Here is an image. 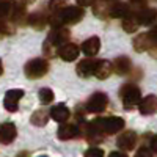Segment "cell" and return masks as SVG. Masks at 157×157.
I'll use <instances>...</instances> for the list:
<instances>
[{"instance_id":"cell-5","label":"cell","mask_w":157,"mask_h":157,"mask_svg":"<svg viewBox=\"0 0 157 157\" xmlns=\"http://www.w3.org/2000/svg\"><path fill=\"white\" fill-rule=\"evenodd\" d=\"M109 105V98L107 94H104V93H94V94H91L85 104V110L90 112V113H102L104 110L107 109Z\"/></svg>"},{"instance_id":"cell-30","label":"cell","mask_w":157,"mask_h":157,"mask_svg":"<svg viewBox=\"0 0 157 157\" xmlns=\"http://www.w3.org/2000/svg\"><path fill=\"white\" fill-rule=\"evenodd\" d=\"M135 157H152V151L149 149V148H140L138 151H137V154H135Z\"/></svg>"},{"instance_id":"cell-23","label":"cell","mask_w":157,"mask_h":157,"mask_svg":"<svg viewBox=\"0 0 157 157\" xmlns=\"http://www.w3.org/2000/svg\"><path fill=\"white\" fill-rule=\"evenodd\" d=\"M110 5L112 2L109 0H96L93 3V13L98 17H109V11H110Z\"/></svg>"},{"instance_id":"cell-26","label":"cell","mask_w":157,"mask_h":157,"mask_svg":"<svg viewBox=\"0 0 157 157\" xmlns=\"http://www.w3.org/2000/svg\"><path fill=\"white\" fill-rule=\"evenodd\" d=\"M13 2L10 0H0V21H6L11 14Z\"/></svg>"},{"instance_id":"cell-13","label":"cell","mask_w":157,"mask_h":157,"mask_svg":"<svg viewBox=\"0 0 157 157\" xmlns=\"http://www.w3.org/2000/svg\"><path fill=\"white\" fill-rule=\"evenodd\" d=\"M132 11V6L129 3H124V2H112L110 5V11H109V16L110 17H115V19H123L126 17L129 13Z\"/></svg>"},{"instance_id":"cell-10","label":"cell","mask_w":157,"mask_h":157,"mask_svg":"<svg viewBox=\"0 0 157 157\" xmlns=\"http://www.w3.org/2000/svg\"><path fill=\"white\" fill-rule=\"evenodd\" d=\"M17 137V129L13 123H2L0 124V141L3 145H10L16 140Z\"/></svg>"},{"instance_id":"cell-34","label":"cell","mask_w":157,"mask_h":157,"mask_svg":"<svg viewBox=\"0 0 157 157\" xmlns=\"http://www.w3.org/2000/svg\"><path fill=\"white\" fill-rule=\"evenodd\" d=\"M2 72H3V64H2V60H0V75H2Z\"/></svg>"},{"instance_id":"cell-3","label":"cell","mask_w":157,"mask_h":157,"mask_svg":"<svg viewBox=\"0 0 157 157\" xmlns=\"http://www.w3.org/2000/svg\"><path fill=\"white\" fill-rule=\"evenodd\" d=\"M120 98L123 101V105L126 110H130L138 105V102L141 99V91L137 85L134 83H126L120 90Z\"/></svg>"},{"instance_id":"cell-36","label":"cell","mask_w":157,"mask_h":157,"mask_svg":"<svg viewBox=\"0 0 157 157\" xmlns=\"http://www.w3.org/2000/svg\"><path fill=\"white\" fill-rule=\"evenodd\" d=\"M130 2H143V0H130Z\"/></svg>"},{"instance_id":"cell-15","label":"cell","mask_w":157,"mask_h":157,"mask_svg":"<svg viewBox=\"0 0 157 157\" xmlns=\"http://www.w3.org/2000/svg\"><path fill=\"white\" fill-rule=\"evenodd\" d=\"M140 25H141V24H140V19H138L137 10H132L126 17H123V29H124V32H127V33L137 32Z\"/></svg>"},{"instance_id":"cell-12","label":"cell","mask_w":157,"mask_h":157,"mask_svg":"<svg viewBox=\"0 0 157 157\" xmlns=\"http://www.w3.org/2000/svg\"><path fill=\"white\" fill-rule=\"evenodd\" d=\"M49 118H52L54 121L57 123H66L69 118H71V110L66 107V105H63V104H58V105L55 107H52L50 112H49Z\"/></svg>"},{"instance_id":"cell-14","label":"cell","mask_w":157,"mask_h":157,"mask_svg":"<svg viewBox=\"0 0 157 157\" xmlns=\"http://www.w3.org/2000/svg\"><path fill=\"white\" fill-rule=\"evenodd\" d=\"M78 54H80V52H78V47L72 43H64L58 49V55L64 61H74L78 57Z\"/></svg>"},{"instance_id":"cell-27","label":"cell","mask_w":157,"mask_h":157,"mask_svg":"<svg viewBox=\"0 0 157 157\" xmlns=\"http://www.w3.org/2000/svg\"><path fill=\"white\" fill-rule=\"evenodd\" d=\"M68 2H69V0H50V2H49V11L50 13L60 11L64 6H68Z\"/></svg>"},{"instance_id":"cell-29","label":"cell","mask_w":157,"mask_h":157,"mask_svg":"<svg viewBox=\"0 0 157 157\" xmlns=\"http://www.w3.org/2000/svg\"><path fill=\"white\" fill-rule=\"evenodd\" d=\"M85 157H104V151L99 149V148H90L86 152H85Z\"/></svg>"},{"instance_id":"cell-19","label":"cell","mask_w":157,"mask_h":157,"mask_svg":"<svg viewBox=\"0 0 157 157\" xmlns=\"http://www.w3.org/2000/svg\"><path fill=\"white\" fill-rule=\"evenodd\" d=\"M101 49V39L98 36H91L82 44V52L86 57H94Z\"/></svg>"},{"instance_id":"cell-7","label":"cell","mask_w":157,"mask_h":157,"mask_svg":"<svg viewBox=\"0 0 157 157\" xmlns=\"http://www.w3.org/2000/svg\"><path fill=\"white\" fill-rule=\"evenodd\" d=\"M71 36V32L66 29V27H63V25H60V27H54L50 32H49V36H47V41L50 44H54L55 47L64 44V43H68V39Z\"/></svg>"},{"instance_id":"cell-9","label":"cell","mask_w":157,"mask_h":157,"mask_svg":"<svg viewBox=\"0 0 157 157\" xmlns=\"http://www.w3.org/2000/svg\"><path fill=\"white\" fill-rule=\"evenodd\" d=\"M137 145V134L132 130H126L116 140V146L121 151H132Z\"/></svg>"},{"instance_id":"cell-11","label":"cell","mask_w":157,"mask_h":157,"mask_svg":"<svg viewBox=\"0 0 157 157\" xmlns=\"http://www.w3.org/2000/svg\"><path fill=\"white\" fill-rule=\"evenodd\" d=\"M29 24L36 30L44 29L46 24H49V13H46L44 10L33 11L32 14H29Z\"/></svg>"},{"instance_id":"cell-32","label":"cell","mask_w":157,"mask_h":157,"mask_svg":"<svg viewBox=\"0 0 157 157\" xmlns=\"http://www.w3.org/2000/svg\"><path fill=\"white\" fill-rule=\"evenodd\" d=\"M109 157H127L126 152H121V151H113L109 154Z\"/></svg>"},{"instance_id":"cell-38","label":"cell","mask_w":157,"mask_h":157,"mask_svg":"<svg viewBox=\"0 0 157 157\" xmlns=\"http://www.w3.org/2000/svg\"><path fill=\"white\" fill-rule=\"evenodd\" d=\"M41 157H44V155H41Z\"/></svg>"},{"instance_id":"cell-37","label":"cell","mask_w":157,"mask_h":157,"mask_svg":"<svg viewBox=\"0 0 157 157\" xmlns=\"http://www.w3.org/2000/svg\"><path fill=\"white\" fill-rule=\"evenodd\" d=\"M109 2H115V0H109Z\"/></svg>"},{"instance_id":"cell-18","label":"cell","mask_w":157,"mask_h":157,"mask_svg":"<svg viewBox=\"0 0 157 157\" xmlns=\"http://www.w3.org/2000/svg\"><path fill=\"white\" fill-rule=\"evenodd\" d=\"M155 109H157V102H155V96L154 94H149L146 98L140 99L138 102V110L141 115H154L155 113Z\"/></svg>"},{"instance_id":"cell-20","label":"cell","mask_w":157,"mask_h":157,"mask_svg":"<svg viewBox=\"0 0 157 157\" xmlns=\"http://www.w3.org/2000/svg\"><path fill=\"white\" fill-rule=\"evenodd\" d=\"M78 137V129L75 124H66V123H61L60 129H58V138L60 140H72Z\"/></svg>"},{"instance_id":"cell-33","label":"cell","mask_w":157,"mask_h":157,"mask_svg":"<svg viewBox=\"0 0 157 157\" xmlns=\"http://www.w3.org/2000/svg\"><path fill=\"white\" fill-rule=\"evenodd\" d=\"M17 2H21V3H24V5H30V3L36 2V0H17Z\"/></svg>"},{"instance_id":"cell-28","label":"cell","mask_w":157,"mask_h":157,"mask_svg":"<svg viewBox=\"0 0 157 157\" xmlns=\"http://www.w3.org/2000/svg\"><path fill=\"white\" fill-rule=\"evenodd\" d=\"M43 49H44V55H47L49 58H52V57H55V52H57L58 47H55L54 44H50L47 39H46L44 44H43Z\"/></svg>"},{"instance_id":"cell-35","label":"cell","mask_w":157,"mask_h":157,"mask_svg":"<svg viewBox=\"0 0 157 157\" xmlns=\"http://www.w3.org/2000/svg\"><path fill=\"white\" fill-rule=\"evenodd\" d=\"M17 157H29V154H27V152H22V154H19Z\"/></svg>"},{"instance_id":"cell-31","label":"cell","mask_w":157,"mask_h":157,"mask_svg":"<svg viewBox=\"0 0 157 157\" xmlns=\"http://www.w3.org/2000/svg\"><path fill=\"white\" fill-rule=\"evenodd\" d=\"M75 2H77V5H78V6L85 8V6H91V5H93V3L96 2V0H75Z\"/></svg>"},{"instance_id":"cell-2","label":"cell","mask_w":157,"mask_h":157,"mask_svg":"<svg viewBox=\"0 0 157 157\" xmlns=\"http://www.w3.org/2000/svg\"><path fill=\"white\" fill-rule=\"evenodd\" d=\"M96 130L102 132L104 135H113L118 134L124 127V120L120 116H107V118H96L90 123Z\"/></svg>"},{"instance_id":"cell-8","label":"cell","mask_w":157,"mask_h":157,"mask_svg":"<svg viewBox=\"0 0 157 157\" xmlns=\"http://www.w3.org/2000/svg\"><path fill=\"white\" fill-rule=\"evenodd\" d=\"M24 98V91L22 90H10L5 94L3 105L8 112H17L19 109V101Z\"/></svg>"},{"instance_id":"cell-22","label":"cell","mask_w":157,"mask_h":157,"mask_svg":"<svg viewBox=\"0 0 157 157\" xmlns=\"http://www.w3.org/2000/svg\"><path fill=\"white\" fill-rule=\"evenodd\" d=\"M93 69H94V60H82V61H78L77 64V74L80 75V77H90V75H93Z\"/></svg>"},{"instance_id":"cell-24","label":"cell","mask_w":157,"mask_h":157,"mask_svg":"<svg viewBox=\"0 0 157 157\" xmlns=\"http://www.w3.org/2000/svg\"><path fill=\"white\" fill-rule=\"evenodd\" d=\"M30 121H32V124H33V126H38V127L46 126V124H47V121H49V112H46L44 109L36 110V112L32 115Z\"/></svg>"},{"instance_id":"cell-21","label":"cell","mask_w":157,"mask_h":157,"mask_svg":"<svg viewBox=\"0 0 157 157\" xmlns=\"http://www.w3.org/2000/svg\"><path fill=\"white\" fill-rule=\"evenodd\" d=\"M138 13V19L141 25H152L155 22V10L154 8H148V6H143L140 10H137Z\"/></svg>"},{"instance_id":"cell-16","label":"cell","mask_w":157,"mask_h":157,"mask_svg":"<svg viewBox=\"0 0 157 157\" xmlns=\"http://www.w3.org/2000/svg\"><path fill=\"white\" fill-rule=\"evenodd\" d=\"M113 68H112V63L109 60H99V61H94V69H93V75H96L98 78L104 80V78L110 77Z\"/></svg>"},{"instance_id":"cell-4","label":"cell","mask_w":157,"mask_h":157,"mask_svg":"<svg viewBox=\"0 0 157 157\" xmlns=\"http://www.w3.org/2000/svg\"><path fill=\"white\" fill-rule=\"evenodd\" d=\"M24 72L29 78H41L49 72V63L44 58H33L27 61L24 68Z\"/></svg>"},{"instance_id":"cell-6","label":"cell","mask_w":157,"mask_h":157,"mask_svg":"<svg viewBox=\"0 0 157 157\" xmlns=\"http://www.w3.org/2000/svg\"><path fill=\"white\" fill-rule=\"evenodd\" d=\"M134 49L137 52H148L155 49V30H149L146 33H141L134 39Z\"/></svg>"},{"instance_id":"cell-25","label":"cell","mask_w":157,"mask_h":157,"mask_svg":"<svg viewBox=\"0 0 157 157\" xmlns=\"http://www.w3.org/2000/svg\"><path fill=\"white\" fill-rule=\"evenodd\" d=\"M38 98H39V101H41L44 105H47V104L54 102L55 94H54V91H52L50 88H41V90H39V93H38Z\"/></svg>"},{"instance_id":"cell-1","label":"cell","mask_w":157,"mask_h":157,"mask_svg":"<svg viewBox=\"0 0 157 157\" xmlns=\"http://www.w3.org/2000/svg\"><path fill=\"white\" fill-rule=\"evenodd\" d=\"M85 16V11L82 6H64L60 11L50 13L49 24L52 27H60V25H74L80 22Z\"/></svg>"},{"instance_id":"cell-17","label":"cell","mask_w":157,"mask_h":157,"mask_svg":"<svg viewBox=\"0 0 157 157\" xmlns=\"http://www.w3.org/2000/svg\"><path fill=\"white\" fill-rule=\"evenodd\" d=\"M112 68L115 69L116 74L120 75H126L130 69H132V61H130L129 57L126 55H121V57H116L115 61L112 63Z\"/></svg>"}]
</instances>
